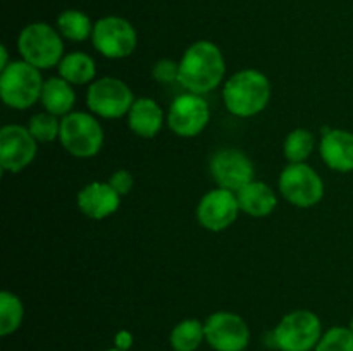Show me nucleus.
I'll return each mask as SVG.
<instances>
[{
	"mask_svg": "<svg viewBox=\"0 0 353 351\" xmlns=\"http://www.w3.org/2000/svg\"><path fill=\"white\" fill-rule=\"evenodd\" d=\"M226 61L216 43L199 40L190 45L179 61L178 83L190 93H210L223 83Z\"/></svg>",
	"mask_w": 353,
	"mask_h": 351,
	"instance_id": "obj_1",
	"label": "nucleus"
},
{
	"mask_svg": "<svg viewBox=\"0 0 353 351\" xmlns=\"http://www.w3.org/2000/svg\"><path fill=\"white\" fill-rule=\"evenodd\" d=\"M271 100V81L257 69L234 72L223 85L224 107L234 117H254L268 107Z\"/></svg>",
	"mask_w": 353,
	"mask_h": 351,
	"instance_id": "obj_2",
	"label": "nucleus"
},
{
	"mask_svg": "<svg viewBox=\"0 0 353 351\" xmlns=\"http://www.w3.org/2000/svg\"><path fill=\"white\" fill-rule=\"evenodd\" d=\"M45 79L26 61H12L0 71V98L14 110H26L40 102Z\"/></svg>",
	"mask_w": 353,
	"mask_h": 351,
	"instance_id": "obj_3",
	"label": "nucleus"
},
{
	"mask_svg": "<svg viewBox=\"0 0 353 351\" xmlns=\"http://www.w3.org/2000/svg\"><path fill=\"white\" fill-rule=\"evenodd\" d=\"M21 58L40 71L59 65L64 57V41L57 28L48 23H31L17 36Z\"/></svg>",
	"mask_w": 353,
	"mask_h": 351,
	"instance_id": "obj_4",
	"label": "nucleus"
},
{
	"mask_svg": "<svg viewBox=\"0 0 353 351\" xmlns=\"http://www.w3.org/2000/svg\"><path fill=\"white\" fill-rule=\"evenodd\" d=\"M323 334V323L316 313L293 310L274 327L272 344L279 351H314Z\"/></svg>",
	"mask_w": 353,
	"mask_h": 351,
	"instance_id": "obj_5",
	"label": "nucleus"
},
{
	"mask_svg": "<svg viewBox=\"0 0 353 351\" xmlns=\"http://www.w3.org/2000/svg\"><path fill=\"white\" fill-rule=\"evenodd\" d=\"M59 141L69 155L76 158H92L102 150L103 129L93 114L72 110L61 117Z\"/></svg>",
	"mask_w": 353,
	"mask_h": 351,
	"instance_id": "obj_6",
	"label": "nucleus"
},
{
	"mask_svg": "<svg viewBox=\"0 0 353 351\" xmlns=\"http://www.w3.org/2000/svg\"><path fill=\"white\" fill-rule=\"evenodd\" d=\"M134 100L130 86L112 76L95 79L86 92V107L93 116L102 119H121L128 116Z\"/></svg>",
	"mask_w": 353,
	"mask_h": 351,
	"instance_id": "obj_7",
	"label": "nucleus"
},
{
	"mask_svg": "<svg viewBox=\"0 0 353 351\" xmlns=\"http://www.w3.org/2000/svg\"><path fill=\"white\" fill-rule=\"evenodd\" d=\"M278 189L286 202L299 209H312L324 196V181L309 164H288L283 169Z\"/></svg>",
	"mask_w": 353,
	"mask_h": 351,
	"instance_id": "obj_8",
	"label": "nucleus"
},
{
	"mask_svg": "<svg viewBox=\"0 0 353 351\" xmlns=\"http://www.w3.org/2000/svg\"><path fill=\"white\" fill-rule=\"evenodd\" d=\"M92 43L107 58H126L137 50L138 33L133 24L119 16L100 17L93 26Z\"/></svg>",
	"mask_w": 353,
	"mask_h": 351,
	"instance_id": "obj_9",
	"label": "nucleus"
},
{
	"mask_svg": "<svg viewBox=\"0 0 353 351\" xmlns=\"http://www.w3.org/2000/svg\"><path fill=\"white\" fill-rule=\"evenodd\" d=\"M210 120V107L202 95L183 93L172 100L168 110V126L176 136L195 138L203 133Z\"/></svg>",
	"mask_w": 353,
	"mask_h": 351,
	"instance_id": "obj_10",
	"label": "nucleus"
},
{
	"mask_svg": "<svg viewBox=\"0 0 353 351\" xmlns=\"http://www.w3.org/2000/svg\"><path fill=\"white\" fill-rule=\"evenodd\" d=\"M203 326L207 344L214 351H245L250 344V327L238 313L214 312Z\"/></svg>",
	"mask_w": 353,
	"mask_h": 351,
	"instance_id": "obj_11",
	"label": "nucleus"
},
{
	"mask_svg": "<svg viewBox=\"0 0 353 351\" xmlns=\"http://www.w3.org/2000/svg\"><path fill=\"white\" fill-rule=\"evenodd\" d=\"M240 212L236 193L217 186L200 198L196 205V220L203 229L221 233L236 222Z\"/></svg>",
	"mask_w": 353,
	"mask_h": 351,
	"instance_id": "obj_12",
	"label": "nucleus"
},
{
	"mask_svg": "<svg viewBox=\"0 0 353 351\" xmlns=\"http://www.w3.org/2000/svg\"><path fill=\"white\" fill-rule=\"evenodd\" d=\"M38 141L30 129L19 124H6L0 129V167L6 172L24 171L37 158Z\"/></svg>",
	"mask_w": 353,
	"mask_h": 351,
	"instance_id": "obj_13",
	"label": "nucleus"
},
{
	"mask_svg": "<svg viewBox=\"0 0 353 351\" xmlns=\"http://www.w3.org/2000/svg\"><path fill=\"white\" fill-rule=\"evenodd\" d=\"M212 179L219 188L236 193L245 184L254 181L255 167L248 155L238 148H223L212 155L209 164Z\"/></svg>",
	"mask_w": 353,
	"mask_h": 351,
	"instance_id": "obj_14",
	"label": "nucleus"
},
{
	"mask_svg": "<svg viewBox=\"0 0 353 351\" xmlns=\"http://www.w3.org/2000/svg\"><path fill=\"white\" fill-rule=\"evenodd\" d=\"M121 198L123 196L109 184V181H93L79 189L76 203L85 217L92 220H103L119 210Z\"/></svg>",
	"mask_w": 353,
	"mask_h": 351,
	"instance_id": "obj_15",
	"label": "nucleus"
},
{
	"mask_svg": "<svg viewBox=\"0 0 353 351\" xmlns=\"http://www.w3.org/2000/svg\"><path fill=\"white\" fill-rule=\"evenodd\" d=\"M319 153L331 171L353 172V133L338 127H324L319 141Z\"/></svg>",
	"mask_w": 353,
	"mask_h": 351,
	"instance_id": "obj_16",
	"label": "nucleus"
},
{
	"mask_svg": "<svg viewBox=\"0 0 353 351\" xmlns=\"http://www.w3.org/2000/svg\"><path fill=\"white\" fill-rule=\"evenodd\" d=\"M126 117L130 129L140 138H155L168 120L162 107L148 96L134 100L133 107Z\"/></svg>",
	"mask_w": 353,
	"mask_h": 351,
	"instance_id": "obj_17",
	"label": "nucleus"
},
{
	"mask_svg": "<svg viewBox=\"0 0 353 351\" xmlns=\"http://www.w3.org/2000/svg\"><path fill=\"white\" fill-rule=\"evenodd\" d=\"M240 210L254 219H264L269 217L278 206V196L276 191L262 181H252L236 191Z\"/></svg>",
	"mask_w": 353,
	"mask_h": 351,
	"instance_id": "obj_18",
	"label": "nucleus"
},
{
	"mask_svg": "<svg viewBox=\"0 0 353 351\" xmlns=\"http://www.w3.org/2000/svg\"><path fill=\"white\" fill-rule=\"evenodd\" d=\"M40 103L47 112L54 114V116H68L72 112V107L76 103L74 88H72L71 83L65 81L61 76L45 79Z\"/></svg>",
	"mask_w": 353,
	"mask_h": 351,
	"instance_id": "obj_19",
	"label": "nucleus"
},
{
	"mask_svg": "<svg viewBox=\"0 0 353 351\" xmlns=\"http://www.w3.org/2000/svg\"><path fill=\"white\" fill-rule=\"evenodd\" d=\"M59 76L74 85H92L97 76L95 61L85 52H71L57 65Z\"/></svg>",
	"mask_w": 353,
	"mask_h": 351,
	"instance_id": "obj_20",
	"label": "nucleus"
},
{
	"mask_svg": "<svg viewBox=\"0 0 353 351\" xmlns=\"http://www.w3.org/2000/svg\"><path fill=\"white\" fill-rule=\"evenodd\" d=\"M55 26H57V31L61 33V36L65 38V40L85 41L88 38H92L95 23H92L88 14H85L83 10L68 9L59 14Z\"/></svg>",
	"mask_w": 353,
	"mask_h": 351,
	"instance_id": "obj_21",
	"label": "nucleus"
},
{
	"mask_svg": "<svg viewBox=\"0 0 353 351\" xmlns=\"http://www.w3.org/2000/svg\"><path fill=\"white\" fill-rule=\"evenodd\" d=\"M205 341V326L196 319H185L176 323L169 336L174 351H196Z\"/></svg>",
	"mask_w": 353,
	"mask_h": 351,
	"instance_id": "obj_22",
	"label": "nucleus"
},
{
	"mask_svg": "<svg viewBox=\"0 0 353 351\" xmlns=\"http://www.w3.org/2000/svg\"><path fill=\"white\" fill-rule=\"evenodd\" d=\"M316 148V136L312 131L296 127L285 138L283 153L288 164H303Z\"/></svg>",
	"mask_w": 353,
	"mask_h": 351,
	"instance_id": "obj_23",
	"label": "nucleus"
},
{
	"mask_svg": "<svg viewBox=\"0 0 353 351\" xmlns=\"http://www.w3.org/2000/svg\"><path fill=\"white\" fill-rule=\"evenodd\" d=\"M24 320V305L12 291L0 292V336L7 337L16 332Z\"/></svg>",
	"mask_w": 353,
	"mask_h": 351,
	"instance_id": "obj_24",
	"label": "nucleus"
},
{
	"mask_svg": "<svg viewBox=\"0 0 353 351\" xmlns=\"http://www.w3.org/2000/svg\"><path fill=\"white\" fill-rule=\"evenodd\" d=\"M26 127L38 143H52V141L59 140V134H61V119L43 110V112L34 114Z\"/></svg>",
	"mask_w": 353,
	"mask_h": 351,
	"instance_id": "obj_25",
	"label": "nucleus"
},
{
	"mask_svg": "<svg viewBox=\"0 0 353 351\" xmlns=\"http://www.w3.org/2000/svg\"><path fill=\"white\" fill-rule=\"evenodd\" d=\"M314 351H353V330L343 326L331 327L323 334Z\"/></svg>",
	"mask_w": 353,
	"mask_h": 351,
	"instance_id": "obj_26",
	"label": "nucleus"
},
{
	"mask_svg": "<svg viewBox=\"0 0 353 351\" xmlns=\"http://www.w3.org/2000/svg\"><path fill=\"white\" fill-rule=\"evenodd\" d=\"M152 76L155 81L162 83V85L176 83L179 76V62L172 61V58H161L152 67Z\"/></svg>",
	"mask_w": 353,
	"mask_h": 351,
	"instance_id": "obj_27",
	"label": "nucleus"
},
{
	"mask_svg": "<svg viewBox=\"0 0 353 351\" xmlns=\"http://www.w3.org/2000/svg\"><path fill=\"white\" fill-rule=\"evenodd\" d=\"M109 184L112 186L121 196H126L130 195L131 189H133L134 178L130 171H126V169H119V171H116L109 178Z\"/></svg>",
	"mask_w": 353,
	"mask_h": 351,
	"instance_id": "obj_28",
	"label": "nucleus"
},
{
	"mask_svg": "<svg viewBox=\"0 0 353 351\" xmlns=\"http://www.w3.org/2000/svg\"><path fill=\"white\" fill-rule=\"evenodd\" d=\"M134 344L133 334L128 329L117 330L116 336H114V348L119 351H130Z\"/></svg>",
	"mask_w": 353,
	"mask_h": 351,
	"instance_id": "obj_29",
	"label": "nucleus"
},
{
	"mask_svg": "<svg viewBox=\"0 0 353 351\" xmlns=\"http://www.w3.org/2000/svg\"><path fill=\"white\" fill-rule=\"evenodd\" d=\"M9 64H10L9 50H7L6 45H2V47H0V71H2V69H6Z\"/></svg>",
	"mask_w": 353,
	"mask_h": 351,
	"instance_id": "obj_30",
	"label": "nucleus"
},
{
	"mask_svg": "<svg viewBox=\"0 0 353 351\" xmlns=\"http://www.w3.org/2000/svg\"><path fill=\"white\" fill-rule=\"evenodd\" d=\"M348 327H350V329L353 330V315H352V320H350V326H348Z\"/></svg>",
	"mask_w": 353,
	"mask_h": 351,
	"instance_id": "obj_31",
	"label": "nucleus"
},
{
	"mask_svg": "<svg viewBox=\"0 0 353 351\" xmlns=\"http://www.w3.org/2000/svg\"><path fill=\"white\" fill-rule=\"evenodd\" d=\"M109 351H119V350H116V348H112V350H109Z\"/></svg>",
	"mask_w": 353,
	"mask_h": 351,
	"instance_id": "obj_32",
	"label": "nucleus"
}]
</instances>
